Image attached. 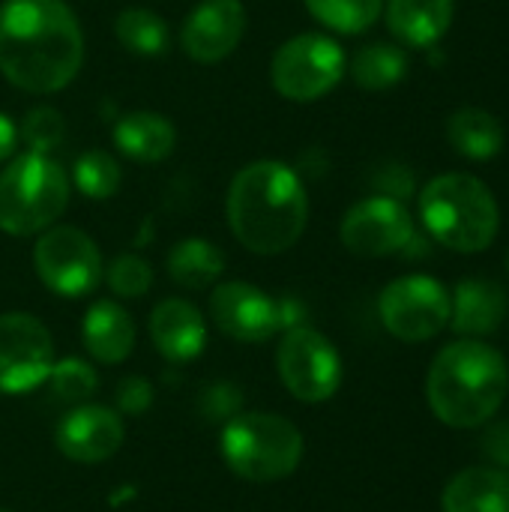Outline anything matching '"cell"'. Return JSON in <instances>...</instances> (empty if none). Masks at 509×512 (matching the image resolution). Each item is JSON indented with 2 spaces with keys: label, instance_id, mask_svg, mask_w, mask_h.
<instances>
[{
  "label": "cell",
  "instance_id": "52a82bcc",
  "mask_svg": "<svg viewBox=\"0 0 509 512\" xmlns=\"http://www.w3.org/2000/svg\"><path fill=\"white\" fill-rule=\"evenodd\" d=\"M348 69L342 45L324 33H300L282 42L270 63V78L279 96L291 102L324 99Z\"/></svg>",
  "mask_w": 509,
  "mask_h": 512
},
{
  "label": "cell",
  "instance_id": "e0dca14e",
  "mask_svg": "<svg viewBox=\"0 0 509 512\" xmlns=\"http://www.w3.org/2000/svg\"><path fill=\"white\" fill-rule=\"evenodd\" d=\"M507 309L509 300L498 282L465 279L450 294V327L465 339H480L504 324Z\"/></svg>",
  "mask_w": 509,
  "mask_h": 512
},
{
  "label": "cell",
  "instance_id": "4fadbf2b",
  "mask_svg": "<svg viewBox=\"0 0 509 512\" xmlns=\"http://www.w3.org/2000/svg\"><path fill=\"white\" fill-rule=\"evenodd\" d=\"M414 219L405 201L390 195H372L357 201L339 228L345 249L357 258H387L405 252L414 237Z\"/></svg>",
  "mask_w": 509,
  "mask_h": 512
},
{
  "label": "cell",
  "instance_id": "1f68e13d",
  "mask_svg": "<svg viewBox=\"0 0 509 512\" xmlns=\"http://www.w3.org/2000/svg\"><path fill=\"white\" fill-rule=\"evenodd\" d=\"M381 189H384L390 198L405 201V198L414 192V174H411L408 168H402V165H393V168H387V174L381 177Z\"/></svg>",
  "mask_w": 509,
  "mask_h": 512
},
{
  "label": "cell",
  "instance_id": "d6a6232c",
  "mask_svg": "<svg viewBox=\"0 0 509 512\" xmlns=\"http://www.w3.org/2000/svg\"><path fill=\"white\" fill-rule=\"evenodd\" d=\"M486 453H489V459H495L501 468H509V423L495 426V429L486 435Z\"/></svg>",
  "mask_w": 509,
  "mask_h": 512
},
{
  "label": "cell",
  "instance_id": "44dd1931",
  "mask_svg": "<svg viewBox=\"0 0 509 512\" xmlns=\"http://www.w3.org/2000/svg\"><path fill=\"white\" fill-rule=\"evenodd\" d=\"M444 512H509V474L501 468H465L444 495Z\"/></svg>",
  "mask_w": 509,
  "mask_h": 512
},
{
  "label": "cell",
  "instance_id": "7a4b0ae2",
  "mask_svg": "<svg viewBox=\"0 0 509 512\" xmlns=\"http://www.w3.org/2000/svg\"><path fill=\"white\" fill-rule=\"evenodd\" d=\"M231 234L255 255L291 249L309 222V195L300 174L276 159L240 168L225 201Z\"/></svg>",
  "mask_w": 509,
  "mask_h": 512
},
{
  "label": "cell",
  "instance_id": "2e32d148",
  "mask_svg": "<svg viewBox=\"0 0 509 512\" xmlns=\"http://www.w3.org/2000/svg\"><path fill=\"white\" fill-rule=\"evenodd\" d=\"M150 339L165 360L189 363L207 345V324L189 300L171 297L150 312Z\"/></svg>",
  "mask_w": 509,
  "mask_h": 512
},
{
  "label": "cell",
  "instance_id": "f546056e",
  "mask_svg": "<svg viewBox=\"0 0 509 512\" xmlns=\"http://www.w3.org/2000/svg\"><path fill=\"white\" fill-rule=\"evenodd\" d=\"M45 381L51 384L54 396L66 402H81L96 390V372L84 360H75V357L54 363Z\"/></svg>",
  "mask_w": 509,
  "mask_h": 512
},
{
  "label": "cell",
  "instance_id": "8992f818",
  "mask_svg": "<svg viewBox=\"0 0 509 512\" xmlns=\"http://www.w3.org/2000/svg\"><path fill=\"white\" fill-rule=\"evenodd\" d=\"M219 450L237 477L249 483H276L300 468L303 435L279 414H237L222 429Z\"/></svg>",
  "mask_w": 509,
  "mask_h": 512
},
{
  "label": "cell",
  "instance_id": "cb8c5ba5",
  "mask_svg": "<svg viewBox=\"0 0 509 512\" xmlns=\"http://www.w3.org/2000/svg\"><path fill=\"white\" fill-rule=\"evenodd\" d=\"M348 72L363 90H390L408 75V54L396 42H369L351 57Z\"/></svg>",
  "mask_w": 509,
  "mask_h": 512
},
{
  "label": "cell",
  "instance_id": "d590c367",
  "mask_svg": "<svg viewBox=\"0 0 509 512\" xmlns=\"http://www.w3.org/2000/svg\"><path fill=\"white\" fill-rule=\"evenodd\" d=\"M507 270H509V255H507Z\"/></svg>",
  "mask_w": 509,
  "mask_h": 512
},
{
  "label": "cell",
  "instance_id": "603a6c76",
  "mask_svg": "<svg viewBox=\"0 0 509 512\" xmlns=\"http://www.w3.org/2000/svg\"><path fill=\"white\" fill-rule=\"evenodd\" d=\"M222 270H225L222 249L204 237H186L174 243L168 252V276L186 291L210 288L222 276Z\"/></svg>",
  "mask_w": 509,
  "mask_h": 512
},
{
  "label": "cell",
  "instance_id": "7c38bea8",
  "mask_svg": "<svg viewBox=\"0 0 509 512\" xmlns=\"http://www.w3.org/2000/svg\"><path fill=\"white\" fill-rule=\"evenodd\" d=\"M54 366V339L48 327L27 312L0 315V393L18 396L36 390Z\"/></svg>",
  "mask_w": 509,
  "mask_h": 512
},
{
  "label": "cell",
  "instance_id": "f1b7e54d",
  "mask_svg": "<svg viewBox=\"0 0 509 512\" xmlns=\"http://www.w3.org/2000/svg\"><path fill=\"white\" fill-rule=\"evenodd\" d=\"M105 279H108V288L117 294V297H141L150 291L153 285V270L144 258L138 255H117L108 270H105Z\"/></svg>",
  "mask_w": 509,
  "mask_h": 512
},
{
  "label": "cell",
  "instance_id": "9c48e42d",
  "mask_svg": "<svg viewBox=\"0 0 509 512\" xmlns=\"http://www.w3.org/2000/svg\"><path fill=\"white\" fill-rule=\"evenodd\" d=\"M378 315L399 342H429L450 324V291L435 276L411 273L381 291Z\"/></svg>",
  "mask_w": 509,
  "mask_h": 512
},
{
  "label": "cell",
  "instance_id": "836d02e7",
  "mask_svg": "<svg viewBox=\"0 0 509 512\" xmlns=\"http://www.w3.org/2000/svg\"><path fill=\"white\" fill-rule=\"evenodd\" d=\"M15 144H18V126L12 123L9 114L0 111V162H3L6 156H12Z\"/></svg>",
  "mask_w": 509,
  "mask_h": 512
},
{
  "label": "cell",
  "instance_id": "5bb4252c",
  "mask_svg": "<svg viewBox=\"0 0 509 512\" xmlns=\"http://www.w3.org/2000/svg\"><path fill=\"white\" fill-rule=\"evenodd\" d=\"M246 33V9L240 0H201L183 21L180 45L195 63L225 60Z\"/></svg>",
  "mask_w": 509,
  "mask_h": 512
},
{
  "label": "cell",
  "instance_id": "8fae6325",
  "mask_svg": "<svg viewBox=\"0 0 509 512\" xmlns=\"http://www.w3.org/2000/svg\"><path fill=\"white\" fill-rule=\"evenodd\" d=\"M213 324L234 342H267L279 330H291L300 318L291 315V303H276L270 294L249 282H222L210 294Z\"/></svg>",
  "mask_w": 509,
  "mask_h": 512
},
{
  "label": "cell",
  "instance_id": "d4e9b609",
  "mask_svg": "<svg viewBox=\"0 0 509 512\" xmlns=\"http://www.w3.org/2000/svg\"><path fill=\"white\" fill-rule=\"evenodd\" d=\"M114 33L120 45L138 57H159L168 48V24L153 9H123L114 21Z\"/></svg>",
  "mask_w": 509,
  "mask_h": 512
},
{
  "label": "cell",
  "instance_id": "4dcf8cb0",
  "mask_svg": "<svg viewBox=\"0 0 509 512\" xmlns=\"http://www.w3.org/2000/svg\"><path fill=\"white\" fill-rule=\"evenodd\" d=\"M153 402V390L144 378H126L117 387V405L129 414H141L144 408H150Z\"/></svg>",
  "mask_w": 509,
  "mask_h": 512
},
{
  "label": "cell",
  "instance_id": "9a60e30c",
  "mask_svg": "<svg viewBox=\"0 0 509 512\" xmlns=\"http://www.w3.org/2000/svg\"><path fill=\"white\" fill-rule=\"evenodd\" d=\"M126 429L117 411L105 405H78L72 408L54 432L57 450L78 465H96L111 459L123 447Z\"/></svg>",
  "mask_w": 509,
  "mask_h": 512
},
{
  "label": "cell",
  "instance_id": "ac0fdd59",
  "mask_svg": "<svg viewBox=\"0 0 509 512\" xmlns=\"http://www.w3.org/2000/svg\"><path fill=\"white\" fill-rule=\"evenodd\" d=\"M384 12L405 48H435L453 24V0H387Z\"/></svg>",
  "mask_w": 509,
  "mask_h": 512
},
{
  "label": "cell",
  "instance_id": "e575fe53",
  "mask_svg": "<svg viewBox=\"0 0 509 512\" xmlns=\"http://www.w3.org/2000/svg\"><path fill=\"white\" fill-rule=\"evenodd\" d=\"M0 512H12V510H3V507H0Z\"/></svg>",
  "mask_w": 509,
  "mask_h": 512
},
{
  "label": "cell",
  "instance_id": "484cf974",
  "mask_svg": "<svg viewBox=\"0 0 509 512\" xmlns=\"http://www.w3.org/2000/svg\"><path fill=\"white\" fill-rule=\"evenodd\" d=\"M303 3L312 12V18H318L324 27L345 36H357L381 18L387 0H303Z\"/></svg>",
  "mask_w": 509,
  "mask_h": 512
},
{
  "label": "cell",
  "instance_id": "ffe728a7",
  "mask_svg": "<svg viewBox=\"0 0 509 512\" xmlns=\"http://www.w3.org/2000/svg\"><path fill=\"white\" fill-rule=\"evenodd\" d=\"M114 147L132 162H162L174 153L177 132L168 117L156 111H129L111 129Z\"/></svg>",
  "mask_w": 509,
  "mask_h": 512
},
{
  "label": "cell",
  "instance_id": "6da1fadb",
  "mask_svg": "<svg viewBox=\"0 0 509 512\" xmlns=\"http://www.w3.org/2000/svg\"><path fill=\"white\" fill-rule=\"evenodd\" d=\"M84 33L66 0L0 3V72L27 93L63 90L81 69Z\"/></svg>",
  "mask_w": 509,
  "mask_h": 512
},
{
  "label": "cell",
  "instance_id": "30bf717a",
  "mask_svg": "<svg viewBox=\"0 0 509 512\" xmlns=\"http://www.w3.org/2000/svg\"><path fill=\"white\" fill-rule=\"evenodd\" d=\"M33 267L48 291L84 297L102 279V252L81 228L51 225L33 246Z\"/></svg>",
  "mask_w": 509,
  "mask_h": 512
},
{
  "label": "cell",
  "instance_id": "4316f807",
  "mask_svg": "<svg viewBox=\"0 0 509 512\" xmlns=\"http://www.w3.org/2000/svg\"><path fill=\"white\" fill-rule=\"evenodd\" d=\"M120 165L111 153L105 150H87L75 159V168H72V183L75 189L90 198V201H105L111 198L117 189H120Z\"/></svg>",
  "mask_w": 509,
  "mask_h": 512
},
{
  "label": "cell",
  "instance_id": "d6986e66",
  "mask_svg": "<svg viewBox=\"0 0 509 512\" xmlns=\"http://www.w3.org/2000/svg\"><path fill=\"white\" fill-rule=\"evenodd\" d=\"M84 348L93 360L114 366L123 363L135 348V324L132 315L114 300H99L87 309L81 324Z\"/></svg>",
  "mask_w": 509,
  "mask_h": 512
},
{
  "label": "cell",
  "instance_id": "83f0119b",
  "mask_svg": "<svg viewBox=\"0 0 509 512\" xmlns=\"http://www.w3.org/2000/svg\"><path fill=\"white\" fill-rule=\"evenodd\" d=\"M63 135H66L63 114L57 108H48V105L30 108L21 120V129H18V138L27 144V150L45 153V156L63 144Z\"/></svg>",
  "mask_w": 509,
  "mask_h": 512
},
{
  "label": "cell",
  "instance_id": "ba28073f",
  "mask_svg": "<svg viewBox=\"0 0 509 512\" xmlns=\"http://www.w3.org/2000/svg\"><path fill=\"white\" fill-rule=\"evenodd\" d=\"M276 366L285 390L309 405L327 402L336 396L342 387V357L333 348V342L312 330V327H291L285 330L279 351H276Z\"/></svg>",
  "mask_w": 509,
  "mask_h": 512
},
{
  "label": "cell",
  "instance_id": "7402d4cb",
  "mask_svg": "<svg viewBox=\"0 0 509 512\" xmlns=\"http://www.w3.org/2000/svg\"><path fill=\"white\" fill-rule=\"evenodd\" d=\"M447 141L465 159L486 162L504 150V126L486 108H459L447 120Z\"/></svg>",
  "mask_w": 509,
  "mask_h": 512
},
{
  "label": "cell",
  "instance_id": "5b68a950",
  "mask_svg": "<svg viewBox=\"0 0 509 512\" xmlns=\"http://www.w3.org/2000/svg\"><path fill=\"white\" fill-rule=\"evenodd\" d=\"M72 180L45 153H21L0 171V231L30 237L48 231L66 210Z\"/></svg>",
  "mask_w": 509,
  "mask_h": 512
},
{
  "label": "cell",
  "instance_id": "3957f363",
  "mask_svg": "<svg viewBox=\"0 0 509 512\" xmlns=\"http://www.w3.org/2000/svg\"><path fill=\"white\" fill-rule=\"evenodd\" d=\"M509 393V366L501 351L480 339L447 345L426 378L432 414L450 429L486 426Z\"/></svg>",
  "mask_w": 509,
  "mask_h": 512
},
{
  "label": "cell",
  "instance_id": "277c9868",
  "mask_svg": "<svg viewBox=\"0 0 509 512\" xmlns=\"http://www.w3.org/2000/svg\"><path fill=\"white\" fill-rule=\"evenodd\" d=\"M420 219L435 243L462 255L489 249L501 231V207L492 189L465 171L441 174L423 186Z\"/></svg>",
  "mask_w": 509,
  "mask_h": 512
}]
</instances>
